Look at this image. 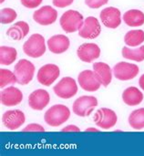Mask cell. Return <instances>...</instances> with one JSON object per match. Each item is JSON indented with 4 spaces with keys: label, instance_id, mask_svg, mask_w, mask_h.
Wrapping results in <instances>:
<instances>
[{
    "label": "cell",
    "instance_id": "1",
    "mask_svg": "<svg viewBox=\"0 0 144 156\" xmlns=\"http://www.w3.org/2000/svg\"><path fill=\"white\" fill-rule=\"evenodd\" d=\"M70 117V110L62 104H56L50 107L44 115L46 123L51 127H58L65 123Z\"/></svg>",
    "mask_w": 144,
    "mask_h": 156
},
{
    "label": "cell",
    "instance_id": "2",
    "mask_svg": "<svg viewBox=\"0 0 144 156\" xmlns=\"http://www.w3.org/2000/svg\"><path fill=\"white\" fill-rule=\"evenodd\" d=\"M24 53L34 58H40L46 52L45 38L40 34H33L23 45Z\"/></svg>",
    "mask_w": 144,
    "mask_h": 156
},
{
    "label": "cell",
    "instance_id": "3",
    "mask_svg": "<svg viewBox=\"0 0 144 156\" xmlns=\"http://www.w3.org/2000/svg\"><path fill=\"white\" fill-rule=\"evenodd\" d=\"M83 22V16L76 10L66 11L59 19L60 27L66 33H74L79 30Z\"/></svg>",
    "mask_w": 144,
    "mask_h": 156
},
{
    "label": "cell",
    "instance_id": "4",
    "mask_svg": "<svg viewBox=\"0 0 144 156\" xmlns=\"http://www.w3.org/2000/svg\"><path fill=\"white\" fill-rule=\"evenodd\" d=\"M36 68L34 64L27 59H20L14 67V73L17 83L20 85L28 84L34 77Z\"/></svg>",
    "mask_w": 144,
    "mask_h": 156
},
{
    "label": "cell",
    "instance_id": "5",
    "mask_svg": "<svg viewBox=\"0 0 144 156\" xmlns=\"http://www.w3.org/2000/svg\"><path fill=\"white\" fill-rule=\"evenodd\" d=\"M98 106V100L93 96H81L78 98L72 106L73 112L79 117L90 116Z\"/></svg>",
    "mask_w": 144,
    "mask_h": 156
},
{
    "label": "cell",
    "instance_id": "6",
    "mask_svg": "<svg viewBox=\"0 0 144 156\" xmlns=\"http://www.w3.org/2000/svg\"><path fill=\"white\" fill-rule=\"evenodd\" d=\"M53 91L58 97L68 100L78 93V85L73 78L65 77L54 86Z\"/></svg>",
    "mask_w": 144,
    "mask_h": 156
},
{
    "label": "cell",
    "instance_id": "7",
    "mask_svg": "<svg viewBox=\"0 0 144 156\" xmlns=\"http://www.w3.org/2000/svg\"><path fill=\"white\" fill-rule=\"evenodd\" d=\"M118 117L114 111L108 108H101L94 114V122L103 130H110L117 123Z\"/></svg>",
    "mask_w": 144,
    "mask_h": 156
},
{
    "label": "cell",
    "instance_id": "8",
    "mask_svg": "<svg viewBox=\"0 0 144 156\" xmlns=\"http://www.w3.org/2000/svg\"><path fill=\"white\" fill-rule=\"evenodd\" d=\"M112 71H113L114 77L117 80L126 81V80H133L139 74L140 69L135 64L121 61V62L117 63L114 66Z\"/></svg>",
    "mask_w": 144,
    "mask_h": 156
},
{
    "label": "cell",
    "instance_id": "9",
    "mask_svg": "<svg viewBox=\"0 0 144 156\" xmlns=\"http://www.w3.org/2000/svg\"><path fill=\"white\" fill-rule=\"evenodd\" d=\"M59 74L60 70L57 65L46 64L38 69L37 79L41 85L48 87L56 81V80L59 77Z\"/></svg>",
    "mask_w": 144,
    "mask_h": 156
},
{
    "label": "cell",
    "instance_id": "10",
    "mask_svg": "<svg viewBox=\"0 0 144 156\" xmlns=\"http://www.w3.org/2000/svg\"><path fill=\"white\" fill-rule=\"evenodd\" d=\"M78 82L82 90L89 92L97 91L101 86L95 72L90 69L83 70L79 74Z\"/></svg>",
    "mask_w": 144,
    "mask_h": 156
},
{
    "label": "cell",
    "instance_id": "11",
    "mask_svg": "<svg viewBox=\"0 0 144 156\" xmlns=\"http://www.w3.org/2000/svg\"><path fill=\"white\" fill-rule=\"evenodd\" d=\"M101 27L98 18L94 16H88L85 18L82 27L79 30V37L87 39H94L100 36Z\"/></svg>",
    "mask_w": 144,
    "mask_h": 156
},
{
    "label": "cell",
    "instance_id": "12",
    "mask_svg": "<svg viewBox=\"0 0 144 156\" xmlns=\"http://www.w3.org/2000/svg\"><path fill=\"white\" fill-rule=\"evenodd\" d=\"M25 121H26V116L24 112L19 110L6 111L2 117V122L4 126L10 131L17 130L25 123Z\"/></svg>",
    "mask_w": 144,
    "mask_h": 156
},
{
    "label": "cell",
    "instance_id": "13",
    "mask_svg": "<svg viewBox=\"0 0 144 156\" xmlns=\"http://www.w3.org/2000/svg\"><path fill=\"white\" fill-rule=\"evenodd\" d=\"M58 12L50 5H44L34 12L33 19L41 26H48L56 22Z\"/></svg>",
    "mask_w": 144,
    "mask_h": 156
},
{
    "label": "cell",
    "instance_id": "14",
    "mask_svg": "<svg viewBox=\"0 0 144 156\" xmlns=\"http://www.w3.org/2000/svg\"><path fill=\"white\" fill-rule=\"evenodd\" d=\"M77 55L79 58L86 63H91L100 56V48L97 44L94 43H84L81 44L78 50Z\"/></svg>",
    "mask_w": 144,
    "mask_h": 156
},
{
    "label": "cell",
    "instance_id": "15",
    "mask_svg": "<svg viewBox=\"0 0 144 156\" xmlns=\"http://www.w3.org/2000/svg\"><path fill=\"white\" fill-rule=\"evenodd\" d=\"M50 96L46 90H36L28 96V105L34 111H42L49 103Z\"/></svg>",
    "mask_w": 144,
    "mask_h": 156
},
{
    "label": "cell",
    "instance_id": "16",
    "mask_svg": "<svg viewBox=\"0 0 144 156\" xmlns=\"http://www.w3.org/2000/svg\"><path fill=\"white\" fill-rule=\"evenodd\" d=\"M23 100L22 91L13 86L4 89L0 93V101L6 107L16 106L21 103Z\"/></svg>",
    "mask_w": 144,
    "mask_h": 156
},
{
    "label": "cell",
    "instance_id": "17",
    "mask_svg": "<svg viewBox=\"0 0 144 156\" xmlns=\"http://www.w3.org/2000/svg\"><path fill=\"white\" fill-rule=\"evenodd\" d=\"M100 20L106 27L117 28L121 23V11L113 6L106 7L100 12Z\"/></svg>",
    "mask_w": 144,
    "mask_h": 156
},
{
    "label": "cell",
    "instance_id": "18",
    "mask_svg": "<svg viewBox=\"0 0 144 156\" xmlns=\"http://www.w3.org/2000/svg\"><path fill=\"white\" fill-rule=\"evenodd\" d=\"M70 41L68 37L65 35H55L48 38L47 40V47L49 51L54 54H61L67 51L69 48Z\"/></svg>",
    "mask_w": 144,
    "mask_h": 156
},
{
    "label": "cell",
    "instance_id": "19",
    "mask_svg": "<svg viewBox=\"0 0 144 156\" xmlns=\"http://www.w3.org/2000/svg\"><path fill=\"white\" fill-rule=\"evenodd\" d=\"M93 71L98 77L102 86L107 87L112 80V72L111 67L104 62H96L93 64Z\"/></svg>",
    "mask_w": 144,
    "mask_h": 156
},
{
    "label": "cell",
    "instance_id": "20",
    "mask_svg": "<svg viewBox=\"0 0 144 156\" xmlns=\"http://www.w3.org/2000/svg\"><path fill=\"white\" fill-rule=\"evenodd\" d=\"M142 92L136 87H129L122 93L123 102L129 106H137L143 101Z\"/></svg>",
    "mask_w": 144,
    "mask_h": 156
},
{
    "label": "cell",
    "instance_id": "21",
    "mask_svg": "<svg viewBox=\"0 0 144 156\" xmlns=\"http://www.w3.org/2000/svg\"><path fill=\"white\" fill-rule=\"evenodd\" d=\"M28 32L29 25L25 21H18L6 30V35L14 40H22Z\"/></svg>",
    "mask_w": 144,
    "mask_h": 156
},
{
    "label": "cell",
    "instance_id": "22",
    "mask_svg": "<svg viewBox=\"0 0 144 156\" xmlns=\"http://www.w3.org/2000/svg\"><path fill=\"white\" fill-rule=\"evenodd\" d=\"M123 21L129 27H141L144 24V13L138 9H131L124 13Z\"/></svg>",
    "mask_w": 144,
    "mask_h": 156
},
{
    "label": "cell",
    "instance_id": "23",
    "mask_svg": "<svg viewBox=\"0 0 144 156\" xmlns=\"http://www.w3.org/2000/svg\"><path fill=\"white\" fill-rule=\"evenodd\" d=\"M124 42L129 47H138L144 42V31L142 29L130 30L124 36Z\"/></svg>",
    "mask_w": 144,
    "mask_h": 156
},
{
    "label": "cell",
    "instance_id": "24",
    "mask_svg": "<svg viewBox=\"0 0 144 156\" xmlns=\"http://www.w3.org/2000/svg\"><path fill=\"white\" fill-rule=\"evenodd\" d=\"M17 52L15 48L1 46L0 48V63L1 65H11L16 59Z\"/></svg>",
    "mask_w": 144,
    "mask_h": 156
},
{
    "label": "cell",
    "instance_id": "25",
    "mask_svg": "<svg viewBox=\"0 0 144 156\" xmlns=\"http://www.w3.org/2000/svg\"><path fill=\"white\" fill-rule=\"evenodd\" d=\"M129 124L134 130H142L144 128V108L133 111L129 117Z\"/></svg>",
    "mask_w": 144,
    "mask_h": 156
},
{
    "label": "cell",
    "instance_id": "26",
    "mask_svg": "<svg viewBox=\"0 0 144 156\" xmlns=\"http://www.w3.org/2000/svg\"><path fill=\"white\" fill-rule=\"evenodd\" d=\"M122 56L124 58L127 59H131L133 61H137V62H142L144 60V45L132 49L129 47H123L122 48Z\"/></svg>",
    "mask_w": 144,
    "mask_h": 156
},
{
    "label": "cell",
    "instance_id": "27",
    "mask_svg": "<svg viewBox=\"0 0 144 156\" xmlns=\"http://www.w3.org/2000/svg\"><path fill=\"white\" fill-rule=\"evenodd\" d=\"M16 83H17V80L14 72L5 69H0V87L1 88H5L7 85H14Z\"/></svg>",
    "mask_w": 144,
    "mask_h": 156
},
{
    "label": "cell",
    "instance_id": "28",
    "mask_svg": "<svg viewBox=\"0 0 144 156\" xmlns=\"http://www.w3.org/2000/svg\"><path fill=\"white\" fill-rule=\"evenodd\" d=\"M16 12L12 8H3L0 11V22L2 24H10L16 18Z\"/></svg>",
    "mask_w": 144,
    "mask_h": 156
},
{
    "label": "cell",
    "instance_id": "29",
    "mask_svg": "<svg viewBox=\"0 0 144 156\" xmlns=\"http://www.w3.org/2000/svg\"><path fill=\"white\" fill-rule=\"evenodd\" d=\"M22 132L26 133V132H35V133H44L45 129L44 127H42L41 125L37 124V123H30L27 126H26Z\"/></svg>",
    "mask_w": 144,
    "mask_h": 156
},
{
    "label": "cell",
    "instance_id": "30",
    "mask_svg": "<svg viewBox=\"0 0 144 156\" xmlns=\"http://www.w3.org/2000/svg\"><path fill=\"white\" fill-rule=\"evenodd\" d=\"M109 0H85L86 5L90 8H100V6L106 5Z\"/></svg>",
    "mask_w": 144,
    "mask_h": 156
},
{
    "label": "cell",
    "instance_id": "31",
    "mask_svg": "<svg viewBox=\"0 0 144 156\" xmlns=\"http://www.w3.org/2000/svg\"><path fill=\"white\" fill-rule=\"evenodd\" d=\"M20 2L26 8H36L41 5L43 0H20Z\"/></svg>",
    "mask_w": 144,
    "mask_h": 156
},
{
    "label": "cell",
    "instance_id": "32",
    "mask_svg": "<svg viewBox=\"0 0 144 156\" xmlns=\"http://www.w3.org/2000/svg\"><path fill=\"white\" fill-rule=\"evenodd\" d=\"M73 1L74 0H52V3L56 7L63 8L70 5L73 3Z\"/></svg>",
    "mask_w": 144,
    "mask_h": 156
},
{
    "label": "cell",
    "instance_id": "33",
    "mask_svg": "<svg viewBox=\"0 0 144 156\" xmlns=\"http://www.w3.org/2000/svg\"><path fill=\"white\" fill-rule=\"evenodd\" d=\"M61 132H65V133H68V132H74V133H79L80 132V129L76 126V125H68L66 126L65 128H63L61 130Z\"/></svg>",
    "mask_w": 144,
    "mask_h": 156
},
{
    "label": "cell",
    "instance_id": "34",
    "mask_svg": "<svg viewBox=\"0 0 144 156\" xmlns=\"http://www.w3.org/2000/svg\"><path fill=\"white\" fill-rule=\"evenodd\" d=\"M139 85H140V87L144 90V74H142L141 76V78L139 80Z\"/></svg>",
    "mask_w": 144,
    "mask_h": 156
},
{
    "label": "cell",
    "instance_id": "35",
    "mask_svg": "<svg viewBox=\"0 0 144 156\" xmlns=\"http://www.w3.org/2000/svg\"><path fill=\"white\" fill-rule=\"evenodd\" d=\"M86 132L87 133H90V132H93V133H98V132H100L98 129H96V128H88L87 130H86Z\"/></svg>",
    "mask_w": 144,
    "mask_h": 156
},
{
    "label": "cell",
    "instance_id": "36",
    "mask_svg": "<svg viewBox=\"0 0 144 156\" xmlns=\"http://www.w3.org/2000/svg\"><path fill=\"white\" fill-rule=\"evenodd\" d=\"M4 1H5V0H0V2H1V3H3Z\"/></svg>",
    "mask_w": 144,
    "mask_h": 156
}]
</instances>
